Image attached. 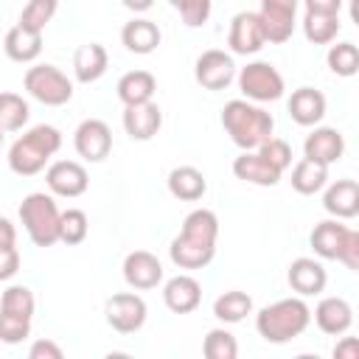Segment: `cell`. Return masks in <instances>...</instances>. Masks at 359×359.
<instances>
[{
    "label": "cell",
    "instance_id": "52a82bcc",
    "mask_svg": "<svg viewBox=\"0 0 359 359\" xmlns=\"http://www.w3.org/2000/svg\"><path fill=\"white\" fill-rule=\"evenodd\" d=\"M238 90L244 93L247 101H278L283 95V76L275 70V65L269 62H250L247 67H241L238 73Z\"/></svg>",
    "mask_w": 359,
    "mask_h": 359
},
{
    "label": "cell",
    "instance_id": "d6986e66",
    "mask_svg": "<svg viewBox=\"0 0 359 359\" xmlns=\"http://www.w3.org/2000/svg\"><path fill=\"white\" fill-rule=\"evenodd\" d=\"M314 323L323 334H331V337H339L351 328L353 323V309L348 300L342 297H323L314 309Z\"/></svg>",
    "mask_w": 359,
    "mask_h": 359
},
{
    "label": "cell",
    "instance_id": "f1b7e54d",
    "mask_svg": "<svg viewBox=\"0 0 359 359\" xmlns=\"http://www.w3.org/2000/svg\"><path fill=\"white\" fill-rule=\"evenodd\" d=\"M328 182V165L317 163V160H309L303 157L294 168H292V188L303 196H311L317 191H323Z\"/></svg>",
    "mask_w": 359,
    "mask_h": 359
},
{
    "label": "cell",
    "instance_id": "ab89813d",
    "mask_svg": "<svg viewBox=\"0 0 359 359\" xmlns=\"http://www.w3.org/2000/svg\"><path fill=\"white\" fill-rule=\"evenodd\" d=\"M177 11L182 14L185 25L199 28V25H205L208 17H210V0H182V3L177 6Z\"/></svg>",
    "mask_w": 359,
    "mask_h": 359
},
{
    "label": "cell",
    "instance_id": "8992f818",
    "mask_svg": "<svg viewBox=\"0 0 359 359\" xmlns=\"http://www.w3.org/2000/svg\"><path fill=\"white\" fill-rule=\"evenodd\" d=\"M22 84H25L28 95L36 98L45 107H62V104H67L73 98L70 79L59 67H53V65H34V67H28Z\"/></svg>",
    "mask_w": 359,
    "mask_h": 359
},
{
    "label": "cell",
    "instance_id": "e0dca14e",
    "mask_svg": "<svg viewBox=\"0 0 359 359\" xmlns=\"http://www.w3.org/2000/svg\"><path fill=\"white\" fill-rule=\"evenodd\" d=\"M286 278H289V286H292L300 297L320 294V292L325 289V283H328V275H325L323 264L314 261V258H294V261L289 264Z\"/></svg>",
    "mask_w": 359,
    "mask_h": 359
},
{
    "label": "cell",
    "instance_id": "83f0119b",
    "mask_svg": "<svg viewBox=\"0 0 359 359\" xmlns=\"http://www.w3.org/2000/svg\"><path fill=\"white\" fill-rule=\"evenodd\" d=\"M351 227L339 224L337 219H328V222H320L314 230H311V250L320 255V258H328V261H337L339 250H342V241L348 236Z\"/></svg>",
    "mask_w": 359,
    "mask_h": 359
},
{
    "label": "cell",
    "instance_id": "f6af8a7d",
    "mask_svg": "<svg viewBox=\"0 0 359 359\" xmlns=\"http://www.w3.org/2000/svg\"><path fill=\"white\" fill-rule=\"evenodd\" d=\"M337 359H359V342L353 337H342V342L334 348Z\"/></svg>",
    "mask_w": 359,
    "mask_h": 359
},
{
    "label": "cell",
    "instance_id": "1f68e13d",
    "mask_svg": "<svg viewBox=\"0 0 359 359\" xmlns=\"http://www.w3.org/2000/svg\"><path fill=\"white\" fill-rule=\"evenodd\" d=\"M28 101L17 93H0V126L3 132H17L28 123Z\"/></svg>",
    "mask_w": 359,
    "mask_h": 359
},
{
    "label": "cell",
    "instance_id": "2e32d148",
    "mask_svg": "<svg viewBox=\"0 0 359 359\" xmlns=\"http://www.w3.org/2000/svg\"><path fill=\"white\" fill-rule=\"evenodd\" d=\"M342 151H345V137L331 126H317L303 143V157L317 160L323 165L337 163L342 157Z\"/></svg>",
    "mask_w": 359,
    "mask_h": 359
},
{
    "label": "cell",
    "instance_id": "9c48e42d",
    "mask_svg": "<svg viewBox=\"0 0 359 359\" xmlns=\"http://www.w3.org/2000/svg\"><path fill=\"white\" fill-rule=\"evenodd\" d=\"M294 11H297V0H261V28H264V39L266 42H286L294 31Z\"/></svg>",
    "mask_w": 359,
    "mask_h": 359
},
{
    "label": "cell",
    "instance_id": "ba28073f",
    "mask_svg": "<svg viewBox=\"0 0 359 359\" xmlns=\"http://www.w3.org/2000/svg\"><path fill=\"white\" fill-rule=\"evenodd\" d=\"M104 314H107V323H109L112 331L135 334L146 323V300L135 292H121V294H112L107 300Z\"/></svg>",
    "mask_w": 359,
    "mask_h": 359
},
{
    "label": "cell",
    "instance_id": "ac0fdd59",
    "mask_svg": "<svg viewBox=\"0 0 359 359\" xmlns=\"http://www.w3.org/2000/svg\"><path fill=\"white\" fill-rule=\"evenodd\" d=\"M202 300V286L196 278L191 275H174L171 280H165L163 286V303L174 311V314H188L199 306Z\"/></svg>",
    "mask_w": 359,
    "mask_h": 359
},
{
    "label": "cell",
    "instance_id": "74e56055",
    "mask_svg": "<svg viewBox=\"0 0 359 359\" xmlns=\"http://www.w3.org/2000/svg\"><path fill=\"white\" fill-rule=\"evenodd\" d=\"M272 168H278L280 174L292 165V149H289V143L286 140H280V137H266L258 149H255Z\"/></svg>",
    "mask_w": 359,
    "mask_h": 359
},
{
    "label": "cell",
    "instance_id": "60d3db41",
    "mask_svg": "<svg viewBox=\"0 0 359 359\" xmlns=\"http://www.w3.org/2000/svg\"><path fill=\"white\" fill-rule=\"evenodd\" d=\"M337 261H342L351 272H359V233H356V230H348V236H345V241H342V250H339Z\"/></svg>",
    "mask_w": 359,
    "mask_h": 359
},
{
    "label": "cell",
    "instance_id": "6da1fadb",
    "mask_svg": "<svg viewBox=\"0 0 359 359\" xmlns=\"http://www.w3.org/2000/svg\"><path fill=\"white\" fill-rule=\"evenodd\" d=\"M219 219L208 208H196L185 216L180 236L171 241L168 255L180 269H202L216 255Z\"/></svg>",
    "mask_w": 359,
    "mask_h": 359
},
{
    "label": "cell",
    "instance_id": "7bdbcfd3",
    "mask_svg": "<svg viewBox=\"0 0 359 359\" xmlns=\"http://www.w3.org/2000/svg\"><path fill=\"white\" fill-rule=\"evenodd\" d=\"M28 356L31 359H62V348L53 342V339H36L31 348H28Z\"/></svg>",
    "mask_w": 359,
    "mask_h": 359
},
{
    "label": "cell",
    "instance_id": "44dd1931",
    "mask_svg": "<svg viewBox=\"0 0 359 359\" xmlns=\"http://www.w3.org/2000/svg\"><path fill=\"white\" fill-rule=\"evenodd\" d=\"M233 174H236L238 180H244V182L264 185V188L278 185V180H280V171L272 168L255 149H252V151H241V154L233 160Z\"/></svg>",
    "mask_w": 359,
    "mask_h": 359
},
{
    "label": "cell",
    "instance_id": "8fae6325",
    "mask_svg": "<svg viewBox=\"0 0 359 359\" xmlns=\"http://www.w3.org/2000/svg\"><path fill=\"white\" fill-rule=\"evenodd\" d=\"M45 182L50 188V194L56 196H67V199H76L87 191L90 180H87V168L76 160H56L48 165L45 171Z\"/></svg>",
    "mask_w": 359,
    "mask_h": 359
},
{
    "label": "cell",
    "instance_id": "4fadbf2b",
    "mask_svg": "<svg viewBox=\"0 0 359 359\" xmlns=\"http://www.w3.org/2000/svg\"><path fill=\"white\" fill-rule=\"evenodd\" d=\"M194 76L205 90H224L233 79H236V65L233 56L224 50H205L196 65H194Z\"/></svg>",
    "mask_w": 359,
    "mask_h": 359
},
{
    "label": "cell",
    "instance_id": "603a6c76",
    "mask_svg": "<svg viewBox=\"0 0 359 359\" xmlns=\"http://www.w3.org/2000/svg\"><path fill=\"white\" fill-rule=\"evenodd\" d=\"M107 65H109V56H107V48L98 45V42H87L76 50L73 56V73L81 84H93L98 81L104 73H107Z\"/></svg>",
    "mask_w": 359,
    "mask_h": 359
},
{
    "label": "cell",
    "instance_id": "ffe728a7",
    "mask_svg": "<svg viewBox=\"0 0 359 359\" xmlns=\"http://www.w3.org/2000/svg\"><path fill=\"white\" fill-rule=\"evenodd\" d=\"M289 115L300 126H317L325 115V95L314 87H297L289 98Z\"/></svg>",
    "mask_w": 359,
    "mask_h": 359
},
{
    "label": "cell",
    "instance_id": "f546056e",
    "mask_svg": "<svg viewBox=\"0 0 359 359\" xmlns=\"http://www.w3.org/2000/svg\"><path fill=\"white\" fill-rule=\"evenodd\" d=\"M250 311H252V297L238 289H230L213 300V314L222 323H241Z\"/></svg>",
    "mask_w": 359,
    "mask_h": 359
},
{
    "label": "cell",
    "instance_id": "c3c4849f",
    "mask_svg": "<svg viewBox=\"0 0 359 359\" xmlns=\"http://www.w3.org/2000/svg\"><path fill=\"white\" fill-rule=\"evenodd\" d=\"M168 3H171V6H174V8H177V6H180V3H182V0H168Z\"/></svg>",
    "mask_w": 359,
    "mask_h": 359
},
{
    "label": "cell",
    "instance_id": "681fc988",
    "mask_svg": "<svg viewBox=\"0 0 359 359\" xmlns=\"http://www.w3.org/2000/svg\"><path fill=\"white\" fill-rule=\"evenodd\" d=\"M0 149H3V126H0Z\"/></svg>",
    "mask_w": 359,
    "mask_h": 359
},
{
    "label": "cell",
    "instance_id": "b9f144b4",
    "mask_svg": "<svg viewBox=\"0 0 359 359\" xmlns=\"http://www.w3.org/2000/svg\"><path fill=\"white\" fill-rule=\"evenodd\" d=\"M20 269V252L17 247H0V280L14 278Z\"/></svg>",
    "mask_w": 359,
    "mask_h": 359
},
{
    "label": "cell",
    "instance_id": "f35d334b",
    "mask_svg": "<svg viewBox=\"0 0 359 359\" xmlns=\"http://www.w3.org/2000/svg\"><path fill=\"white\" fill-rule=\"evenodd\" d=\"M28 334H31V320H28V317L0 311V342L17 345V342H22Z\"/></svg>",
    "mask_w": 359,
    "mask_h": 359
},
{
    "label": "cell",
    "instance_id": "30bf717a",
    "mask_svg": "<svg viewBox=\"0 0 359 359\" xmlns=\"http://www.w3.org/2000/svg\"><path fill=\"white\" fill-rule=\"evenodd\" d=\"M73 146H76L79 157H84L90 163H101L112 151V129L101 118H87L76 126Z\"/></svg>",
    "mask_w": 359,
    "mask_h": 359
},
{
    "label": "cell",
    "instance_id": "d4e9b609",
    "mask_svg": "<svg viewBox=\"0 0 359 359\" xmlns=\"http://www.w3.org/2000/svg\"><path fill=\"white\" fill-rule=\"evenodd\" d=\"M168 191L171 196L182 199V202H196L205 196L208 191V182H205V174L194 165H177L171 174H168Z\"/></svg>",
    "mask_w": 359,
    "mask_h": 359
},
{
    "label": "cell",
    "instance_id": "d590c367",
    "mask_svg": "<svg viewBox=\"0 0 359 359\" xmlns=\"http://www.w3.org/2000/svg\"><path fill=\"white\" fill-rule=\"evenodd\" d=\"M328 67H331V73H337L342 79L353 76L359 70V50H356V45L353 42L331 45V50H328Z\"/></svg>",
    "mask_w": 359,
    "mask_h": 359
},
{
    "label": "cell",
    "instance_id": "7dc6e473",
    "mask_svg": "<svg viewBox=\"0 0 359 359\" xmlns=\"http://www.w3.org/2000/svg\"><path fill=\"white\" fill-rule=\"evenodd\" d=\"M129 11H149L154 6V0H121Z\"/></svg>",
    "mask_w": 359,
    "mask_h": 359
},
{
    "label": "cell",
    "instance_id": "8d00e7d4",
    "mask_svg": "<svg viewBox=\"0 0 359 359\" xmlns=\"http://www.w3.org/2000/svg\"><path fill=\"white\" fill-rule=\"evenodd\" d=\"M34 309H36V300H34V292L28 286H8L0 297V311H8V314H20V317H34Z\"/></svg>",
    "mask_w": 359,
    "mask_h": 359
},
{
    "label": "cell",
    "instance_id": "3957f363",
    "mask_svg": "<svg viewBox=\"0 0 359 359\" xmlns=\"http://www.w3.org/2000/svg\"><path fill=\"white\" fill-rule=\"evenodd\" d=\"M311 323V309L306 306L303 297H283L275 300L269 306H264L255 314V331L266 339V342H289L294 337H300Z\"/></svg>",
    "mask_w": 359,
    "mask_h": 359
},
{
    "label": "cell",
    "instance_id": "5bb4252c",
    "mask_svg": "<svg viewBox=\"0 0 359 359\" xmlns=\"http://www.w3.org/2000/svg\"><path fill=\"white\" fill-rule=\"evenodd\" d=\"M123 280L132 289H154L163 280V264L157 255H151L149 250H135L123 258Z\"/></svg>",
    "mask_w": 359,
    "mask_h": 359
},
{
    "label": "cell",
    "instance_id": "bcb514c9",
    "mask_svg": "<svg viewBox=\"0 0 359 359\" xmlns=\"http://www.w3.org/2000/svg\"><path fill=\"white\" fill-rule=\"evenodd\" d=\"M17 244V230L8 219L0 216V247H14Z\"/></svg>",
    "mask_w": 359,
    "mask_h": 359
},
{
    "label": "cell",
    "instance_id": "836d02e7",
    "mask_svg": "<svg viewBox=\"0 0 359 359\" xmlns=\"http://www.w3.org/2000/svg\"><path fill=\"white\" fill-rule=\"evenodd\" d=\"M56 8H59V0H28V6L22 8V14H20V22H17V25H22V28H28V31L42 34V31H45V25L53 20Z\"/></svg>",
    "mask_w": 359,
    "mask_h": 359
},
{
    "label": "cell",
    "instance_id": "484cf974",
    "mask_svg": "<svg viewBox=\"0 0 359 359\" xmlns=\"http://www.w3.org/2000/svg\"><path fill=\"white\" fill-rule=\"evenodd\" d=\"M121 42L129 53H151L157 45H160V28L151 22V20H132L123 25L121 31Z\"/></svg>",
    "mask_w": 359,
    "mask_h": 359
},
{
    "label": "cell",
    "instance_id": "4316f807",
    "mask_svg": "<svg viewBox=\"0 0 359 359\" xmlns=\"http://www.w3.org/2000/svg\"><path fill=\"white\" fill-rule=\"evenodd\" d=\"M118 98L123 101V107L129 104H143V101H151L154 90H157V81L149 70H129L118 79Z\"/></svg>",
    "mask_w": 359,
    "mask_h": 359
},
{
    "label": "cell",
    "instance_id": "7402d4cb",
    "mask_svg": "<svg viewBox=\"0 0 359 359\" xmlns=\"http://www.w3.org/2000/svg\"><path fill=\"white\" fill-rule=\"evenodd\" d=\"M323 208L337 219H353L359 213V185L356 180H337L323 196Z\"/></svg>",
    "mask_w": 359,
    "mask_h": 359
},
{
    "label": "cell",
    "instance_id": "7a4b0ae2",
    "mask_svg": "<svg viewBox=\"0 0 359 359\" xmlns=\"http://www.w3.org/2000/svg\"><path fill=\"white\" fill-rule=\"evenodd\" d=\"M222 126L241 151H252L266 137H272L275 121L266 109L250 104L247 98H233L222 109Z\"/></svg>",
    "mask_w": 359,
    "mask_h": 359
},
{
    "label": "cell",
    "instance_id": "cb8c5ba5",
    "mask_svg": "<svg viewBox=\"0 0 359 359\" xmlns=\"http://www.w3.org/2000/svg\"><path fill=\"white\" fill-rule=\"evenodd\" d=\"M3 50L11 62H20V65H28L34 62L39 53H42V34L36 31H28L22 25H14L6 39H3Z\"/></svg>",
    "mask_w": 359,
    "mask_h": 359
},
{
    "label": "cell",
    "instance_id": "ee69618b",
    "mask_svg": "<svg viewBox=\"0 0 359 359\" xmlns=\"http://www.w3.org/2000/svg\"><path fill=\"white\" fill-rule=\"evenodd\" d=\"M309 14H339L342 0H303Z\"/></svg>",
    "mask_w": 359,
    "mask_h": 359
},
{
    "label": "cell",
    "instance_id": "7c38bea8",
    "mask_svg": "<svg viewBox=\"0 0 359 359\" xmlns=\"http://www.w3.org/2000/svg\"><path fill=\"white\" fill-rule=\"evenodd\" d=\"M227 45L233 53L238 56H250V53H258L266 39H264V28H261V20L255 11H238L233 20H230V34H227Z\"/></svg>",
    "mask_w": 359,
    "mask_h": 359
},
{
    "label": "cell",
    "instance_id": "9a60e30c",
    "mask_svg": "<svg viewBox=\"0 0 359 359\" xmlns=\"http://www.w3.org/2000/svg\"><path fill=\"white\" fill-rule=\"evenodd\" d=\"M163 126V112L154 101L129 104L123 109V129L132 140H151Z\"/></svg>",
    "mask_w": 359,
    "mask_h": 359
},
{
    "label": "cell",
    "instance_id": "5b68a950",
    "mask_svg": "<svg viewBox=\"0 0 359 359\" xmlns=\"http://www.w3.org/2000/svg\"><path fill=\"white\" fill-rule=\"evenodd\" d=\"M59 208L50 194H28L20 205V222L36 247H50L59 241Z\"/></svg>",
    "mask_w": 359,
    "mask_h": 359
},
{
    "label": "cell",
    "instance_id": "4dcf8cb0",
    "mask_svg": "<svg viewBox=\"0 0 359 359\" xmlns=\"http://www.w3.org/2000/svg\"><path fill=\"white\" fill-rule=\"evenodd\" d=\"M303 34L314 45H328L339 34V14H309L303 17Z\"/></svg>",
    "mask_w": 359,
    "mask_h": 359
},
{
    "label": "cell",
    "instance_id": "e575fe53",
    "mask_svg": "<svg viewBox=\"0 0 359 359\" xmlns=\"http://www.w3.org/2000/svg\"><path fill=\"white\" fill-rule=\"evenodd\" d=\"M202 353L208 359H236L238 356V342L230 331L224 328H210L205 342H202Z\"/></svg>",
    "mask_w": 359,
    "mask_h": 359
},
{
    "label": "cell",
    "instance_id": "277c9868",
    "mask_svg": "<svg viewBox=\"0 0 359 359\" xmlns=\"http://www.w3.org/2000/svg\"><path fill=\"white\" fill-rule=\"evenodd\" d=\"M62 146V135L56 126L39 123L34 129H28L22 137H17L8 149V168L20 177H34L39 174L48 160L59 151Z\"/></svg>",
    "mask_w": 359,
    "mask_h": 359
},
{
    "label": "cell",
    "instance_id": "d6a6232c",
    "mask_svg": "<svg viewBox=\"0 0 359 359\" xmlns=\"http://www.w3.org/2000/svg\"><path fill=\"white\" fill-rule=\"evenodd\" d=\"M90 233V222H87V213L79 210V208H67L62 216H59V241L65 244H81Z\"/></svg>",
    "mask_w": 359,
    "mask_h": 359
}]
</instances>
